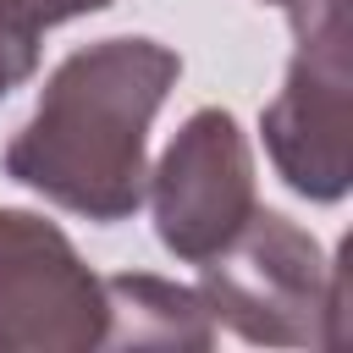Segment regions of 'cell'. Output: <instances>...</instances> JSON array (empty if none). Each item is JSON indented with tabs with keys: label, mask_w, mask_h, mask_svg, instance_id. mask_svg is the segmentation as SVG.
Instances as JSON below:
<instances>
[{
	"label": "cell",
	"mask_w": 353,
	"mask_h": 353,
	"mask_svg": "<svg viewBox=\"0 0 353 353\" xmlns=\"http://www.w3.org/2000/svg\"><path fill=\"white\" fill-rule=\"evenodd\" d=\"M182 77V55L160 39L121 33L72 50L39 88L33 116L11 132L0 165L50 204L116 226L149 188V127Z\"/></svg>",
	"instance_id": "cell-1"
},
{
	"label": "cell",
	"mask_w": 353,
	"mask_h": 353,
	"mask_svg": "<svg viewBox=\"0 0 353 353\" xmlns=\"http://www.w3.org/2000/svg\"><path fill=\"white\" fill-rule=\"evenodd\" d=\"M210 314L254 347H336L342 342V270L281 210H259L199 259Z\"/></svg>",
	"instance_id": "cell-2"
},
{
	"label": "cell",
	"mask_w": 353,
	"mask_h": 353,
	"mask_svg": "<svg viewBox=\"0 0 353 353\" xmlns=\"http://www.w3.org/2000/svg\"><path fill=\"white\" fill-rule=\"evenodd\" d=\"M292 17L298 50L276 99L259 110L265 154L276 176L309 199L336 204L353 188V55H347V0H309Z\"/></svg>",
	"instance_id": "cell-3"
},
{
	"label": "cell",
	"mask_w": 353,
	"mask_h": 353,
	"mask_svg": "<svg viewBox=\"0 0 353 353\" xmlns=\"http://www.w3.org/2000/svg\"><path fill=\"white\" fill-rule=\"evenodd\" d=\"M105 342V276L72 237L0 204V353H88Z\"/></svg>",
	"instance_id": "cell-4"
},
{
	"label": "cell",
	"mask_w": 353,
	"mask_h": 353,
	"mask_svg": "<svg viewBox=\"0 0 353 353\" xmlns=\"http://www.w3.org/2000/svg\"><path fill=\"white\" fill-rule=\"evenodd\" d=\"M143 199L154 210V232H160L165 254H176L182 265L210 259L259 204L254 154H248L237 116L221 105L193 110L176 127V138L165 143L160 165L149 171Z\"/></svg>",
	"instance_id": "cell-5"
},
{
	"label": "cell",
	"mask_w": 353,
	"mask_h": 353,
	"mask_svg": "<svg viewBox=\"0 0 353 353\" xmlns=\"http://www.w3.org/2000/svg\"><path fill=\"white\" fill-rule=\"evenodd\" d=\"M215 314L199 287L165 276H105V342L99 347H210Z\"/></svg>",
	"instance_id": "cell-6"
},
{
	"label": "cell",
	"mask_w": 353,
	"mask_h": 353,
	"mask_svg": "<svg viewBox=\"0 0 353 353\" xmlns=\"http://www.w3.org/2000/svg\"><path fill=\"white\" fill-rule=\"evenodd\" d=\"M105 6L110 0H0V99L39 72V39L50 28Z\"/></svg>",
	"instance_id": "cell-7"
},
{
	"label": "cell",
	"mask_w": 353,
	"mask_h": 353,
	"mask_svg": "<svg viewBox=\"0 0 353 353\" xmlns=\"http://www.w3.org/2000/svg\"><path fill=\"white\" fill-rule=\"evenodd\" d=\"M265 6H281V11H298V6H309V0H265Z\"/></svg>",
	"instance_id": "cell-8"
}]
</instances>
